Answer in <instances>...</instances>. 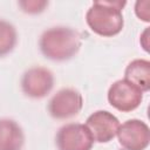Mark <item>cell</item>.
I'll return each mask as SVG.
<instances>
[{
  "mask_svg": "<svg viewBox=\"0 0 150 150\" xmlns=\"http://www.w3.org/2000/svg\"><path fill=\"white\" fill-rule=\"evenodd\" d=\"M19 6L22 8L23 12L28 14H38V13H41L46 6H48V1L26 0V1H20Z\"/></svg>",
  "mask_w": 150,
  "mask_h": 150,
  "instance_id": "cell-12",
  "label": "cell"
},
{
  "mask_svg": "<svg viewBox=\"0 0 150 150\" xmlns=\"http://www.w3.org/2000/svg\"><path fill=\"white\" fill-rule=\"evenodd\" d=\"M117 139L124 150H145L150 143V129L141 120H128L120 124Z\"/></svg>",
  "mask_w": 150,
  "mask_h": 150,
  "instance_id": "cell-5",
  "label": "cell"
},
{
  "mask_svg": "<svg viewBox=\"0 0 150 150\" xmlns=\"http://www.w3.org/2000/svg\"><path fill=\"white\" fill-rule=\"evenodd\" d=\"M124 80L145 93L150 89V62L144 59L132 60L124 70Z\"/></svg>",
  "mask_w": 150,
  "mask_h": 150,
  "instance_id": "cell-10",
  "label": "cell"
},
{
  "mask_svg": "<svg viewBox=\"0 0 150 150\" xmlns=\"http://www.w3.org/2000/svg\"><path fill=\"white\" fill-rule=\"evenodd\" d=\"M125 5V1H94L86 13V22L100 36H115L123 29L122 8Z\"/></svg>",
  "mask_w": 150,
  "mask_h": 150,
  "instance_id": "cell-2",
  "label": "cell"
},
{
  "mask_svg": "<svg viewBox=\"0 0 150 150\" xmlns=\"http://www.w3.org/2000/svg\"><path fill=\"white\" fill-rule=\"evenodd\" d=\"M86 127L90 131L94 142L108 143L116 137L120 121L114 114L107 110H97L88 116Z\"/></svg>",
  "mask_w": 150,
  "mask_h": 150,
  "instance_id": "cell-8",
  "label": "cell"
},
{
  "mask_svg": "<svg viewBox=\"0 0 150 150\" xmlns=\"http://www.w3.org/2000/svg\"><path fill=\"white\" fill-rule=\"evenodd\" d=\"M25 136L21 127L13 120H0V150H21Z\"/></svg>",
  "mask_w": 150,
  "mask_h": 150,
  "instance_id": "cell-9",
  "label": "cell"
},
{
  "mask_svg": "<svg viewBox=\"0 0 150 150\" xmlns=\"http://www.w3.org/2000/svg\"><path fill=\"white\" fill-rule=\"evenodd\" d=\"M18 41L16 29L12 23L0 19V57L13 50Z\"/></svg>",
  "mask_w": 150,
  "mask_h": 150,
  "instance_id": "cell-11",
  "label": "cell"
},
{
  "mask_svg": "<svg viewBox=\"0 0 150 150\" xmlns=\"http://www.w3.org/2000/svg\"><path fill=\"white\" fill-rule=\"evenodd\" d=\"M142 48L148 53L149 52V28H145L144 32L141 34V40H139Z\"/></svg>",
  "mask_w": 150,
  "mask_h": 150,
  "instance_id": "cell-14",
  "label": "cell"
},
{
  "mask_svg": "<svg viewBox=\"0 0 150 150\" xmlns=\"http://www.w3.org/2000/svg\"><path fill=\"white\" fill-rule=\"evenodd\" d=\"M149 6L150 2L148 0L144 1H137L135 4V13L137 15V18L144 22H149L150 21V11H149Z\"/></svg>",
  "mask_w": 150,
  "mask_h": 150,
  "instance_id": "cell-13",
  "label": "cell"
},
{
  "mask_svg": "<svg viewBox=\"0 0 150 150\" xmlns=\"http://www.w3.org/2000/svg\"><path fill=\"white\" fill-rule=\"evenodd\" d=\"M59 150H91L94 138L82 123H68L61 127L55 137Z\"/></svg>",
  "mask_w": 150,
  "mask_h": 150,
  "instance_id": "cell-3",
  "label": "cell"
},
{
  "mask_svg": "<svg viewBox=\"0 0 150 150\" xmlns=\"http://www.w3.org/2000/svg\"><path fill=\"white\" fill-rule=\"evenodd\" d=\"M82 45L81 35L69 27H52L45 30L39 46L45 57L52 61H66L77 54Z\"/></svg>",
  "mask_w": 150,
  "mask_h": 150,
  "instance_id": "cell-1",
  "label": "cell"
},
{
  "mask_svg": "<svg viewBox=\"0 0 150 150\" xmlns=\"http://www.w3.org/2000/svg\"><path fill=\"white\" fill-rule=\"evenodd\" d=\"M107 98L115 109L122 112H129L139 107L143 100V91L123 79L110 86Z\"/></svg>",
  "mask_w": 150,
  "mask_h": 150,
  "instance_id": "cell-4",
  "label": "cell"
},
{
  "mask_svg": "<svg viewBox=\"0 0 150 150\" xmlns=\"http://www.w3.org/2000/svg\"><path fill=\"white\" fill-rule=\"evenodd\" d=\"M54 87L53 73L45 67H32L25 71L21 79L22 91L32 98H42Z\"/></svg>",
  "mask_w": 150,
  "mask_h": 150,
  "instance_id": "cell-7",
  "label": "cell"
},
{
  "mask_svg": "<svg viewBox=\"0 0 150 150\" xmlns=\"http://www.w3.org/2000/svg\"><path fill=\"white\" fill-rule=\"evenodd\" d=\"M83 107L82 95L73 88L59 90L48 103V111L56 120H67L76 116Z\"/></svg>",
  "mask_w": 150,
  "mask_h": 150,
  "instance_id": "cell-6",
  "label": "cell"
}]
</instances>
